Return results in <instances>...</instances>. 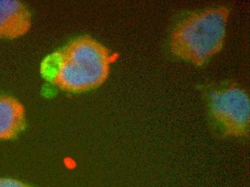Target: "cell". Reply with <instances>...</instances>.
Returning a JSON list of instances; mask_svg holds the SVG:
<instances>
[{
    "mask_svg": "<svg viewBox=\"0 0 250 187\" xmlns=\"http://www.w3.org/2000/svg\"><path fill=\"white\" fill-rule=\"evenodd\" d=\"M112 56L109 49L89 36L78 38L47 56L42 77L66 92H87L107 79Z\"/></svg>",
    "mask_w": 250,
    "mask_h": 187,
    "instance_id": "cell-1",
    "label": "cell"
},
{
    "mask_svg": "<svg viewBox=\"0 0 250 187\" xmlns=\"http://www.w3.org/2000/svg\"><path fill=\"white\" fill-rule=\"evenodd\" d=\"M25 127V109L22 103L11 96H0V139H15Z\"/></svg>",
    "mask_w": 250,
    "mask_h": 187,
    "instance_id": "cell-5",
    "label": "cell"
},
{
    "mask_svg": "<svg viewBox=\"0 0 250 187\" xmlns=\"http://www.w3.org/2000/svg\"><path fill=\"white\" fill-rule=\"evenodd\" d=\"M228 9L214 7L188 15L173 29L170 49L177 57L202 66L222 50Z\"/></svg>",
    "mask_w": 250,
    "mask_h": 187,
    "instance_id": "cell-2",
    "label": "cell"
},
{
    "mask_svg": "<svg viewBox=\"0 0 250 187\" xmlns=\"http://www.w3.org/2000/svg\"><path fill=\"white\" fill-rule=\"evenodd\" d=\"M0 187H36L11 178H0Z\"/></svg>",
    "mask_w": 250,
    "mask_h": 187,
    "instance_id": "cell-6",
    "label": "cell"
},
{
    "mask_svg": "<svg viewBox=\"0 0 250 187\" xmlns=\"http://www.w3.org/2000/svg\"><path fill=\"white\" fill-rule=\"evenodd\" d=\"M31 15L20 1L0 0V38L14 39L27 33L31 26Z\"/></svg>",
    "mask_w": 250,
    "mask_h": 187,
    "instance_id": "cell-4",
    "label": "cell"
},
{
    "mask_svg": "<svg viewBox=\"0 0 250 187\" xmlns=\"http://www.w3.org/2000/svg\"><path fill=\"white\" fill-rule=\"evenodd\" d=\"M210 112L226 135L242 136L249 130L250 98L235 85L222 86L208 95Z\"/></svg>",
    "mask_w": 250,
    "mask_h": 187,
    "instance_id": "cell-3",
    "label": "cell"
}]
</instances>
